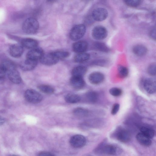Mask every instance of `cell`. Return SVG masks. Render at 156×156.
Segmentation results:
<instances>
[{
    "label": "cell",
    "instance_id": "6da1fadb",
    "mask_svg": "<svg viewBox=\"0 0 156 156\" xmlns=\"http://www.w3.org/2000/svg\"><path fill=\"white\" fill-rule=\"evenodd\" d=\"M39 28V23L35 19L29 18L25 20L23 23L22 29L23 31L29 34L35 33Z\"/></svg>",
    "mask_w": 156,
    "mask_h": 156
},
{
    "label": "cell",
    "instance_id": "7a4b0ae2",
    "mask_svg": "<svg viewBox=\"0 0 156 156\" xmlns=\"http://www.w3.org/2000/svg\"><path fill=\"white\" fill-rule=\"evenodd\" d=\"M86 31L85 26L83 24H79L75 26L71 30L69 36L73 41H76L82 38Z\"/></svg>",
    "mask_w": 156,
    "mask_h": 156
},
{
    "label": "cell",
    "instance_id": "3957f363",
    "mask_svg": "<svg viewBox=\"0 0 156 156\" xmlns=\"http://www.w3.org/2000/svg\"><path fill=\"white\" fill-rule=\"evenodd\" d=\"M24 97L27 101L33 104L39 103L43 99L41 94L37 91L32 89H28L25 91Z\"/></svg>",
    "mask_w": 156,
    "mask_h": 156
},
{
    "label": "cell",
    "instance_id": "277c9868",
    "mask_svg": "<svg viewBox=\"0 0 156 156\" xmlns=\"http://www.w3.org/2000/svg\"><path fill=\"white\" fill-rule=\"evenodd\" d=\"M7 74L9 80L13 83L18 84L21 82L22 79L20 75L13 63L8 67Z\"/></svg>",
    "mask_w": 156,
    "mask_h": 156
},
{
    "label": "cell",
    "instance_id": "5b68a950",
    "mask_svg": "<svg viewBox=\"0 0 156 156\" xmlns=\"http://www.w3.org/2000/svg\"><path fill=\"white\" fill-rule=\"evenodd\" d=\"M43 64L47 66H51L56 64L59 60L54 52L44 54L39 59Z\"/></svg>",
    "mask_w": 156,
    "mask_h": 156
},
{
    "label": "cell",
    "instance_id": "8992f818",
    "mask_svg": "<svg viewBox=\"0 0 156 156\" xmlns=\"http://www.w3.org/2000/svg\"><path fill=\"white\" fill-rule=\"evenodd\" d=\"M108 34L106 29L101 26H97L93 29L92 35L96 40H101L105 38Z\"/></svg>",
    "mask_w": 156,
    "mask_h": 156
},
{
    "label": "cell",
    "instance_id": "52a82bcc",
    "mask_svg": "<svg viewBox=\"0 0 156 156\" xmlns=\"http://www.w3.org/2000/svg\"><path fill=\"white\" fill-rule=\"evenodd\" d=\"M69 142L70 144L73 147L79 148L85 145L86 140L85 138L83 135L77 134L72 136Z\"/></svg>",
    "mask_w": 156,
    "mask_h": 156
},
{
    "label": "cell",
    "instance_id": "ba28073f",
    "mask_svg": "<svg viewBox=\"0 0 156 156\" xmlns=\"http://www.w3.org/2000/svg\"><path fill=\"white\" fill-rule=\"evenodd\" d=\"M93 19L96 21H101L105 20L108 16V12L105 8H99L94 9L92 12Z\"/></svg>",
    "mask_w": 156,
    "mask_h": 156
},
{
    "label": "cell",
    "instance_id": "9c48e42d",
    "mask_svg": "<svg viewBox=\"0 0 156 156\" xmlns=\"http://www.w3.org/2000/svg\"><path fill=\"white\" fill-rule=\"evenodd\" d=\"M44 54L43 50L39 48L31 49L27 54L26 58L35 61L40 59Z\"/></svg>",
    "mask_w": 156,
    "mask_h": 156
},
{
    "label": "cell",
    "instance_id": "30bf717a",
    "mask_svg": "<svg viewBox=\"0 0 156 156\" xmlns=\"http://www.w3.org/2000/svg\"><path fill=\"white\" fill-rule=\"evenodd\" d=\"M102 152L104 154L111 155H116L120 154L121 149L118 147L112 144L104 146L102 149Z\"/></svg>",
    "mask_w": 156,
    "mask_h": 156
},
{
    "label": "cell",
    "instance_id": "8fae6325",
    "mask_svg": "<svg viewBox=\"0 0 156 156\" xmlns=\"http://www.w3.org/2000/svg\"><path fill=\"white\" fill-rule=\"evenodd\" d=\"M144 87L145 91L150 94H153L156 92L155 80L153 78L146 79L144 83Z\"/></svg>",
    "mask_w": 156,
    "mask_h": 156
},
{
    "label": "cell",
    "instance_id": "7c38bea8",
    "mask_svg": "<svg viewBox=\"0 0 156 156\" xmlns=\"http://www.w3.org/2000/svg\"><path fill=\"white\" fill-rule=\"evenodd\" d=\"M70 83L71 86L77 90L82 89L85 85L83 77L80 76H72L70 79Z\"/></svg>",
    "mask_w": 156,
    "mask_h": 156
},
{
    "label": "cell",
    "instance_id": "4fadbf2b",
    "mask_svg": "<svg viewBox=\"0 0 156 156\" xmlns=\"http://www.w3.org/2000/svg\"><path fill=\"white\" fill-rule=\"evenodd\" d=\"M104 76L103 73L98 72L92 73L89 76L90 82L93 84H98L102 83L104 80Z\"/></svg>",
    "mask_w": 156,
    "mask_h": 156
},
{
    "label": "cell",
    "instance_id": "5bb4252c",
    "mask_svg": "<svg viewBox=\"0 0 156 156\" xmlns=\"http://www.w3.org/2000/svg\"><path fill=\"white\" fill-rule=\"evenodd\" d=\"M9 52L12 57L15 58H19L23 54V47L21 45L13 44L10 47Z\"/></svg>",
    "mask_w": 156,
    "mask_h": 156
},
{
    "label": "cell",
    "instance_id": "9a60e30c",
    "mask_svg": "<svg viewBox=\"0 0 156 156\" xmlns=\"http://www.w3.org/2000/svg\"><path fill=\"white\" fill-rule=\"evenodd\" d=\"M115 136L117 140L123 142L129 141L131 138V136L129 133L123 129L118 130L116 133Z\"/></svg>",
    "mask_w": 156,
    "mask_h": 156
},
{
    "label": "cell",
    "instance_id": "2e32d148",
    "mask_svg": "<svg viewBox=\"0 0 156 156\" xmlns=\"http://www.w3.org/2000/svg\"><path fill=\"white\" fill-rule=\"evenodd\" d=\"M88 44L87 42L80 41L74 43L72 46L73 51L78 53L84 52L87 49Z\"/></svg>",
    "mask_w": 156,
    "mask_h": 156
},
{
    "label": "cell",
    "instance_id": "e0dca14e",
    "mask_svg": "<svg viewBox=\"0 0 156 156\" xmlns=\"http://www.w3.org/2000/svg\"><path fill=\"white\" fill-rule=\"evenodd\" d=\"M37 61L26 59L20 65L21 68L24 71H29L34 69L37 66Z\"/></svg>",
    "mask_w": 156,
    "mask_h": 156
},
{
    "label": "cell",
    "instance_id": "ac0fdd59",
    "mask_svg": "<svg viewBox=\"0 0 156 156\" xmlns=\"http://www.w3.org/2000/svg\"><path fill=\"white\" fill-rule=\"evenodd\" d=\"M21 44L23 47L31 49L37 48L38 44L36 40L31 38H26L23 39Z\"/></svg>",
    "mask_w": 156,
    "mask_h": 156
},
{
    "label": "cell",
    "instance_id": "d6986e66",
    "mask_svg": "<svg viewBox=\"0 0 156 156\" xmlns=\"http://www.w3.org/2000/svg\"><path fill=\"white\" fill-rule=\"evenodd\" d=\"M136 137L138 141L143 146H148L151 144V139L141 132L138 133Z\"/></svg>",
    "mask_w": 156,
    "mask_h": 156
},
{
    "label": "cell",
    "instance_id": "ffe728a7",
    "mask_svg": "<svg viewBox=\"0 0 156 156\" xmlns=\"http://www.w3.org/2000/svg\"><path fill=\"white\" fill-rule=\"evenodd\" d=\"M133 51L137 56H143L146 54L147 50L146 47L144 45L138 44L133 47Z\"/></svg>",
    "mask_w": 156,
    "mask_h": 156
},
{
    "label": "cell",
    "instance_id": "44dd1931",
    "mask_svg": "<svg viewBox=\"0 0 156 156\" xmlns=\"http://www.w3.org/2000/svg\"><path fill=\"white\" fill-rule=\"evenodd\" d=\"M87 71L86 67L83 66H79L74 67L72 70V76L83 77Z\"/></svg>",
    "mask_w": 156,
    "mask_h": 156
},
{
    "label": "cell",
    "instance_id": "7402d4cb",
    "mask_svg": "<svg viewBox=\"0 0 156 156\" xmlns=\"http://www.w3.org/2000/svg\"><path fill=\"white\" fill-rule=\"evenodd\" d=\"M90 57V55L88 53L84 52L79 53L75 56L74 60L76 62L81 63L88 60Z\"/></svg>",
    "mask_w": 156,
    "mask_h": 156
},
{
    "label": "cell",
    "instance_id": "603a6c76",
    "mask_svg": "<svg viewBox=\"0 0 156 156\" xmlns=\"http://www.w3.org/2000/svg\"><path fill=\"white\" fill-rule=\"evenodd\" d=\"M66 101L69 103L74 104L79 102L81 98L78 95L73 94H69L65 97Z\"/></svg>",
    "mask_w": 156,
    "mask_h": 156
},
{
    "label": "cell",
    "instance_id": "cb8c5ba5",
    "mask_svg": "<svg viewBox=\"0 0 156 156\" xmlns=\"http://www.w3.org/2000/svg\"><path fill=\"white\" fill-rule=\"evenodd\" d=\"M86 100L88 102L94 103L97 101L98 98L97 94L94 91H89L87 92L85 95Z\"/></svg>",
    "mask_w": 156,
    "mask_h": 156
},
{
    "label": "cell",
    "instance_id": "d4e9b609",
    "mask_svg": "<svg viewBox=\"0 0 156 156\" xmlns=\"http://www.w3.org/2000/svg\"><path fill=\"white\" fill-rule=\"evenodd\" d=\"M37 88L42 92L47 94H52L55 91L53 87L47 85H40L38 86Z\"/></svg>",
    "mask_w": 156,
    "mask_h": 156
},
{
    "label": "cell",
    "instance_id": "484cf974",
    "mask_svg": "<svg viewBox=\"0 0 156 156\" xmlns=\"http://www.w3.org/2000/svg\"><path fill=\"white\" fill-rule=\"evenodd\" d=\"M88 111L84 108L78 107L75 109L73 111L74 115L78 117H84L88 114Z\"/></svg>",
    "mask_w": 156,
    "mask_h": 156
},
{
    "label": "cell",
    "instance_id": "4316f807",
    "mask_svg": "<svg viewBox=\"0 0 156 156\" xmlns=\"http://www.w3.org/2000/svg\"><path fill=\"white\" fill-rule=\"evenodd\" d=\"M140 132L151 139L154 135V131L153 129L145 126H143L140 128Z\"/></svg>",
    "mask_w": 156,
    "mask_h": 156
},
{
    "label": "cell",
    "instance_id": "83f0119b",
    "mask_svg": "<svg viewBox=\"0 0 156 156\" xmlns=\"http://www.w3.org/2000/svg\"><path fill=\"white\" fill-rule=\"evenodd\" d=\"M118 69L119 74L120 77L125 78L128 75V70L126 67L122 66L119 65Z\"/></svg>",
    "mask_w": 156,
    "mask_h": 156
},
{
    "label": "cell",
    "instance_id": "f1b7e54d",
    "mask_svg": "<svg viewBox=\"0 0 156 156\" xmlns=\"http://www.w3.org/2000/svg\"><path fill=\"white\" fill-rule=\"evenodd\" d=\"M95 47L99 50L105 52L109 51V49L105 44L101 42H97L95 43Z\"/></svg>",
    "mask_w": 156,
    "mask_h": 156
},
{
    "label": "cell",
    "instance_id": "f546056e",
    "mask_svg": "<svg viewBox=\"0 0 156 156\" xmlns=\"http://www.w3.org/2000/svg\"><path fill=\"white\" fill-rule=\"evenodd\" d=\"M53 52L59 59L66 58L69 56V54L68 52L64 51H57Z\"/></svg>",
    "mask_w": 156,
    "mask_h": 156
},
{
    "label": "cell",
    "instance_id": "4dcf8cb0",
    "mask_svg": "<svg viewBox=\"0 0 156 156\" xmlns=\"http://www.w3.org/2000/svg\"><path fill=\"white\" fill-rule=\"evenodd\" d=\"M7 69L4 62L0 63V80L4 78L7 74Z\"/></svg>",
    "mask_w": 156,
    "mask_h": 156
},
{
    "label": "cell",
    "instance_id": "1f68e13d",
    "mask_svg": "<svg viewBox=\"0 0 156 156\" xmlns=\"http://www.w3.org/2000/svg\"><path fill=\"white\" fill-rule=\"evenodd\" d=\"M141 1L140 0H125L124 1L125 3L131 7H137L141 3Z\"/></svg>",
    "mask_w": 156,
    "mask_h": 156
},
{
    "label": "cell",
    "instance_id": "d6a6232c",
    "mask_svg": "<svg viewBox=\"0 0 156 156\" xmlns=\"http://www.w3.org/2000/svg\"><path fill=\"white\" fill-rule=\"evenodd\" d=\"M110 94L115 97H118L120 96L122 93L121 90L117 87H112L109 90Z\"/></svg>",
    "mask_w": 156,
    "mask_h": 156
},
{
    "label": "cell",
    "instance_id": "836d02e7",
    "mask_svg": "<svg viewBox=\"0 0 156 156\" xmlns=\"http://www.w3.org/2000/svg\"><path fill=\"white\" fill-rule=\"evenodd\" d=\"M155 63H152L148 66L147 69L148 73L151 76H155L156 75V68Z\"/></svg>",
    "mask_w": 156,
    "mask_h": 156
},
{
    "label": "cell",
    "instance_id": "e575fe53",
    "mask_svg": "<svg viewBox=\"0 0 156 156\" xmlns=\"http://www.w3.org/2000/svg\"><path fill=\"white\" fill-rule=\"evenodd\" d=\"M119 108V105L118 103L114 105L111 110V113L112 115H115L118 112Z\"/></svg>",
    "mask_w": 156,
    "mask_h": 156
},
{
    "label": "cell",
    "instance_id": "d590c367",
    "mask_svg": "<svg viewBox=\"0 0 156 156\" xmlns=\"http://www.w3.org/2000/svg\"><path fill=\"white\" fill-rule=\"evenodd\" d=\"M38 156H54L51 153L43 151L40 152L38 155Z\"/></svg>",
    "mask_w": 156,
    "mask_h": 156
},
{
    "label": "cell",
    "instance_id": "8d00e7d4",
    "mask_svg": "<svg viewBox=\"0 0 156 156\" xmlns=\"http://www.w3.org/2000/svg\"><path fill=\"white\" fill-rule=\"evenodd\" d=\"M151 36L153 37V38L155 39V29H153L151 32Z\"/></svg>",
    "mask_w": 156,
    "mask_h": 156
},
{
    "label": "cell",
    "instance_id": "74e56055",
    "mask_svg": "<svg viewBox=\"0 0 156 156\" xmlns=\"http://www.w3.org/2000/svg\"><path fill=\"white\" fill-rule=\"evenodd\" d=\"M5 122V119L0 115V125H2Z\"/></svg>",
    "mask_w": 156,
    "mask_h": 156
},
{
    "label": "cell",
    "instance_id": "f35d334b",
    "mask_svg": "<svg viewBox=\"0 0 156 156\" xmlns=\"http://www.w3.org/2000/svg\"><path fill=\"white\" fill-rule=\"evenodd\" d=\"M10 156H17L16 155H11Z\"/></svg>",
    "mask_w": 156,
    "mask_h": 156
}]
</instances>
